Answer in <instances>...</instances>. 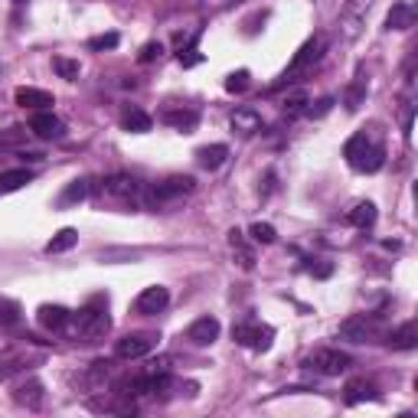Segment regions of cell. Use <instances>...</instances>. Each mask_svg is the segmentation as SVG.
Returning a JSON list of instances; mask_svg holds the SVG:
<instances>
[{
	"label": "cell",
	"instance_id": "1",
	"mask_svg": "<svg viewBox=\"0 0 418 418\" xmlns=\"http://www.w3.org/2000/svg\"><path fill=\"white\" fill-rule=\"evenodd\" d=\"M108 330H112V317H108V297H104V295L92 297V301H88V304L82 307L79 314H69L66 327H62L66 337L82 340V343L102 340Z\"/></svg>",
	"mask_w": 418,
	"mask_h": 418
},
{
	"label": "cell",
	"instance_id": "2",
	"mask_svg": "<svg viewBox=\"0 0 418 418\" xmlns=\"http://www.w3.org/2000/svg\"><path fill=\"white\" fill-rule=\"evenodd\" d=\"M193 190H196L193 177H167L161 183H151L141 200L151 213H173V209H180L183 203L190 200Z\"/></svg>",
	"mask_w": 418,
	"mask_h": 418
},
{
	"label": "cell",
	"instance_id": "3",
	"mask_svg": "<svg viewBox=\"0 0 418 418\" xmlns=\"http://www.w3.org/2000/svg\"><path fill=\"white\" fill-rule=\"evenodd\" d=\"M343 157H346V163H350L353 170L376 173L382 163H386V147H382L379 141H372L366 131H360V134H353L350 141H346Z\"/></svg>",
	"mask_w": 418,
	"mask_h": 418
},
{
	"label": "cell",
	"instance_id": "4",
	"mask_svg": "<svg viewBox=\"0 0 418 418\" xmlns=\"http://www.w3.org/2000/svg\"><path fill=\"white\" fill-rule=\"evenodd\" d=\"M98 196H102V203H112L118 209H131L141 203L144 187L128 173H112V177H104L98 183Z\"/></svg>",
	"mask_w": 418,
	"mask_h": 418
},
{
	"label": "cell",
	"instance_id": "5",
	"mask_svg": "<svg viewBox=\"0 0 418 418\" xmlns=\"http://www.w3.org/2000/svg\"><path fill=\"white\" fill-rule=\"evenodd\" d=\"M340 337L346 343H376L382 337V314H356L340 323Z\"/></svg>",
	"mask_w": 418,
	"mask_h": 418
},
{
	"label": "cell",
	"instance_id": "6",
	"mask_svg": "<svg viewBox=\"0 0 418 418\" xmlns=\"http://www.w3.org/2000/svg\"><path fill=\"white\" fill-rule=\"evenodd\" d=\"M323 46H327V43H323V36H314V39H307L304 46L297 49V56L291 59V66L285 69V76L278 79L275 86L271 88H285V86H291V82H297V76H304L307 69L314 66V62H317V59L323 56Z\"/></svg>",
	"mask_w": 418,
	"mask_h": 418
},
{
	"label": "cell",
	"instance_id": "7",
	"mask_svg": "<svg viewBox=\"0 0 418 418\" xmlns=\"http://www.w3.org/2000/svg\"><path fill=\"white\" fill-rule=\"evenodd\" d=\"M376 7V0H346L340 10V33L343 39H360L363 36V27H366V17L370 10Z\"/></svg>",
	"mask_w": 418,
	"mask_h": 418
},
{
	"label": "cell",
	"instance_id": "8",
	"mask_svg": "<svg viewBox=\"0 0 418 418\" xmlns=\"http://www.w3.org/2000/svg\"><path fill=\"white\" fill-rule=\"evenodd\" d=\"M307 370H314L317 376H340L353 366V360L346 356L343 350H330V346H323V350H314L311 356L304 360Z\"/></svg>",
	"mask_w": 418,
	"mask_h": 418
},
{
	"label": "cell",
	"instance_id": "9",
	"mask_svg": "<svg viewBox=\"0 0 418 418\" xmlns=\"http://www.w3.org/2000/svg\"><path fill=\"white\" fill-rule=\"evenodd\" d=\"M232 340L238 343V346H248V350L255 353H265L271 350V340H275V330L268 327V323H236L232 327Z\"/></svg>",
	"mask_w": 418,
	"mask_h": 418
},
{
	"label": "cell",
	"instance_id": "10",
	"mask_svg": "<svg viewBox=\"0 0 418 418\" xmlns=\"http://www.w3.org/2000/svg\"><path fill=\"white\" fill-rule=\"evenodd\" d=\"M157 346V333H131L114 343V360H141Z\"/></svg>",
	"mask_w": 418,
	"mask_h": 418
},
{
	"label": "cell",
	"instance_id": "11",
	"mask_svg": "<svg viewBox=\"0 0 418 418\" xmlns=\"http://www.w3.org/2000/svg\"><path fill=\"white\" fill-rule=\"evenodd\" d=\"M167 304H170V291L161 288V285H154V288H144L141 295H137V301H134V314L154 317V314L167 311Z\"/></svg>",
	"mask_w": 418,
	"mask_h": 418
},
{
	"label": "cell",
	"instance_id": "12",
	"mask_svg": "<svg viewBox=\"0 0 418 418\" xmlns=\"http://www.w3.org/2000/svg\"><path fill=\"white\" fill-rule=\"evenodd\" d=\"M29 131L43 137V141H59V137H66V124L59 121L53 112H36L29 118Z\"/></svg>",
	"mask_w": 418,
	"mask_h": 418
},
{
	"label": "cell",
	"instance_id": "13",
	"mask_svg": "<svg viewBox=\"0 0 418 418\" xmlns=\"http://www.w3.org/2000/svg\"><path fill=\"white\" fill-rule=\"evenodd\" d=\"M43 399H46V392H43V382L39 379H27L13 389V402H17L20 409L36 412V409H43Z\"/></svg>",
	"mask_w": 418,
	"mask_h": 418
},
{
	"label": "cell",
	"instance_id": "14",
	"mask_svg": "<svg viewBox=\"0 0 418 418\" xmlns=\"http://www.w3.org/2000/svg\"><path fill=\"white\" fill-rule=\"evenodd\" d=\"M187 340L193 346H209V343L219 340V321L216 317H200V321H193L187 327Z\"/></svg>",
	"mask_w": 418,
	"mask_h": 418
},
{
	"label": "cell",
	"instance_id": "15",
	"mask_svg": "<svg viewBox=\"0 0 418 418\" xmlns=\"http://www.w3.org/2000/svg\"><path fill=\"white\" fill-rule=\"evenodd\" d=\"M17 104L20 108H29V112H49L53 108V95L49 92H43V88H29V86H23V88H17Z\"/></svg>",
	"mask_w": 418,
	"mask_h": 418
},
{
	"label": "cell",
	"instance_id": "16",
	"mask_svg": "<svg viewBox=\"0 0 418 418\" xmlns=\"http://www.w3.org/2000/svg\"><path fill=\"white\" fill-rule=\"evenodd\" d=\"M346 405H360V402H372V399H379V389H376V382L370 379H363V376H356V379L346 382Z\"/></svg>",
	"mask_w": 418,
	"mask_h": 418
},
{
	"label": "cell",
	"instance_id": "17",
	"mask_svg": "<svg viewBox=\"0 0 418 418\" xmlns=\"http://www.w3.org/2000/svg\"><path fill=\"white\" fill-rule=\"evenodd\" d=\"M69 307H62V304H43L39 307V314H36V321H39V327L43 330H53V333H62V327H66V321H69Z\"/></svg>",
	"mask_w": 418,
	"mask_h": 418
},
{
	"label": "cell",
	"instance_id": "18",
	"mask_svg": "<svg viewBox=\"0 0 418 418\" xmlns=\"http://www.w3.org/2000/svg\"><path fill=\"white\" fill-rule=\"evenodd\" d=\"M161 121L177 128V131H193V128L200 124V112H196V108H167V112L161 114Z\"/></svg>",
	"mask_w": 418,
	"mask_h": 418
},
{
	"label": "cell",
	"instance_id": "19",
	"mask_svg": "<svg viewBox=\"0 0 418 418\" xmlns=\"http://www.w3.org/2000/svg\"><path fill=\"white\" fill-rule=\"evenodd\" d=\"M229 124H232V131L236 134L252 137L255 131H262V114H258L255 108H238V112L229 118Z\"/></svg>",
	"mask_w": 418,
	"mask_h": 418
},
{
	"label": "cell",
	"instance_id": "20",
	"mask_svg": "<svg viewBox=\"0 0 418 418\" xmlns=\"http://www.w3.org/2000/svg\"><path fill=\"white\" fill-rule=\"evenodd\" d=\"M392 346V350H415L418 346V327L415 321H405L402 327H396V330L389 333V340H386Z\"/></svg>",
	"mask_w": 418,
	"mask_h": 418
},
{
	"label": "cell",
	"instance_id": "21",
	"mask_svg": "<svg viewBox=\"0 0 418 418\" xmlns=\"http://www.w3.org/2000/svg\"><path fill=\"white\" fill-rule=\"evenodd\" d=\"M151 114L141 112V108H134V104H128L121 112V128L124 131H131V134H147L151 131Z\"/></svg>",
	"mask_w": 418,
	"mask_h": 418
},
{
	"label": "cell",
	"instance_id": "22",
	"mask_svg": "<svg viewBox=\"0 0 418 418\" xmlns=\"http://www.w3.org/2000/svg\"><path fill=\"white\" fill-rule=\"evenodd\" d=\"M229 157V147L226 144H209V147H200L196 151V163H200L203 170H219Z\"/></svg>",
	"mask_w": 418,
	"mask_h": 418
},
{
	"label": "cell",
	"instance_id": "23",
	"mask_svg": "<svg viewBox=\"0 0 418 418\" xmlns=\"http://www.w3.org/2000/svg\"><path fill=\"white\" fill-rule=\"evenodd\" d=\"M415 7L412 4H396L389 10V17H386V29H412L415 27Z\"/></svg>",
	"mask_w": 418,
	"mask_h": 418
},
{
	"label": "cell",
	"instance_id": "24",
	"mask_svg": "<svg viewBox=\"0 0 418 418\" xmlns=\"http://www.w3.org/2000/svg\"><path fill=\"white\" fill-rule=\"evenodd\" d=\"M229 245L236 248V255H238V265L245 268V271H252L255 268V252L245 245V232H238V229H232L229 232Z\"/></svg>",
	"mask_w": 418,
	"mask_h": 418
},
{
	"label": "cell",
	"instance_id": "25",
	"mask_svg": "<svg viewBox=\"0 0 418 418\" xmlns=\"http://www.w3.org/2000/svg\"><path fill=\"white\" fill-rule=\"evenodd\" d=\"M346 222H350V226H356V229H372V226H376V206H372L370 200H366V203H356V206L350 209Z\"/></svg>",
	"mask_w": 418,
	"mask_h": 418
},
{
	"label": "cell",
	"instance_id": "26",
	"mask_svg": "<svg viewBox=\"0 0 418 418\" xmlns=\"http://www.w3.org/2000/svg\"><path fill=\"white\" fill-rule=\"evenodd\" d=\"M29 180H33V170H27V167H20V170H7V173H0V196H4V193L20 190V187H27Z\"/></svg>",
	"mask_w": 418,
	"mask_h": 418
},
{
	"label": "cell",
	"instance_id": "27",
	"mask_svg": "<svg viewBox=\"0 0 418 418\" xmlns=\"http://www.w3.org/2000/svg\"><path fill=\"white\" fill-rule=\"evenodd\" d=\"M76 242H79L76 229H62V232H56V236L46 242V252H49V255H59V252H69Z\"/></svg>",
	"mask_w": 418,
	"mask_h": 418
},
{
	"label": "cell",
	"instance_id": "28",
	"mask_svg": "<svg viewBox=\"0 0 418 418\" xmlns=\"http://www.w3.org/2000/svg\"><path fill=\"white\" fill-rule=\"evenodd\" d=\"M88 196V180H72L66 187V193L59 196V206L66 209V206H76V203H82Z\"/></svg>",
	"mask_w": 418,
	"mask_h": 418
},
{
	"label": "cell",
	"instance_id": "29",
	"mask_svg": "<svg viewBox=\"0 0 418 418\" xmlns=\"http://www.w3.org/2000/svg\"><path fill=\"white\" fill-rule=\"evenodd\" d=\"M366 88H370V82H366V76H356V82L350 86V92H346V112H360L363 98H366Z\"/></svg>",
	"mask_w": 418,
	"mask_h": 418
},
{
	"label": "cell",
	"instance_id": "30",
	"mask_svg": "<svg viewBox=\"0 0 418 418\" xmlns=\"http://www.w3.org/2000/svg\"><path fill=\"white\" fill-rule=\"evenodd\" d=\"M20 323V304L10 297H0V327H13Z\"/></svg>",
	"mask_w": 418,
	"mask_h": 418
},
{
	"label": "cell",
	"instance_id": "31",
	"mask_svg": "<svg viewBox=\"0 0 418 418\" xmlns=\"http://www.w3.org/2000/svg\"><path fill=\"white\" fill-rule=\"evenodd\" d=\"M248 86H252V76H248V69H238V72H232V76L226 79V92H232V95H242Z\"/></svg>",
	"mask_w": 418,
	"mask_h": 418
},
{
	"label": "cell",
	"instance_id": "32",
	"mask_svg": "<svg viewBox=\"0 0 418 418\" xmlns=\"http://www.w3.org/2000/svg\"><path fill=\"white\" fill-rule=\"evenodd\" d=\"M248 236L255 238L258 245H271L278 238V232H275V226H268V222H255V226L248 229Z\"/></svg>",
	"mask_w": 418,
	"mask_h": 418
},
{
	"label": "cell",
	"instance_id": "33",
	"mask_svg": "<svg viewBox=\"0 0 418 418\" xmlns=\"http://www.w3.org/2000/svg\"><path fill=\"white\" fill-rule=\"evenodd\" d=\"M118 43H121V36H118V33H102V36L88 39V49H92V53H104V49H114Z\"/></svg>",
	"mask_w": 418,
	"mask_h": 418
},
{
	"label": "cell",
	"instance_id": "34",
	"mask_svg": "<svg viewBox=\"0 0 418 418\" xmlns=\"http://www.w3.org/2000/svg\"><path fill=\"white\" fill-rule=\"evenodd\" d=\"M53 69H56V72H59L62 79H79V69H82V66H79L76 59L56 56V59H53Z\"/></svg>",
	"mask_w": 418,
	"mask_h": 418
},
{
	"label": "cell",
	"instance_id": "35",
	"mask_svg": "<svg viewBox=\"0 0 418 418\" xmlns=\"http://www.w3.org/2000/svg\"><path fill=\"white\" fill-rule=\"evenodd\" d=\"M203 62V53L196 49V36H193V43L187 49H180V66L183 69H190V66H200Z\"/></svg>",
	"mask_w": 418,
	"mask_h": 418
},
{
	"label": "cell",
	"instance_id": "36",
	"mask_svg": "<svg viewBox=\"0 0 418 418\" xmlns=\"http://www.w3.org/2000/svg\"><path fill=\"white\" fill-rule=\"evenodd\" d=\"M161 53H163V43H144L137 62H154V59H161Z\"/></svg>",
	"mask_w": 418,
	"mask_h": 418
},
{
	"label": "cell",
	"instance_id": "37",
	"mask_svg": "<svg viewBox=\"0 0 418 418\" xmlns=\"http://www.w3.org/2000/svg\"><path fill=\"white\" fill-rule=\"evenodd\" d=\"M304 104H307V95H295V98H288L285 114H288V118H295V114L304 112Z\"/></svg>",
	"mask_w": 418,
	"mask_h": 418
},
{
	"label": "cell",
	"instance_id": "38",
	"mask_svg": "<svg viewBox=\"0 0 418 418\" xmlns=\"http://www.w3.org/2000/svg\"><path fill=\"white\" fill-rule=\"evenodd\" d=\"M333 108V98H321V102H317V108H307V114H311V118H321V114H327Z\"/></svg>",
	"mask_w": 418,
	"mask_h": 418
},
{
	"label": "cell",
	"instance_id": "39",
	"mask_svg": "<svg viewBox=\"0 0 418 418\" xmlns=\"http://www.w3.org/2000/svg\"><path fill=\"white\" fill-rule=\"evenodd\" d=\"M311 271H314V275H317V278H327V275H330V271H333V265H330V262H323V265H317V268L311 265Z\"/></svg>",
	"mask_w": 418,
	"mask_h": 418
}]
</instances>
